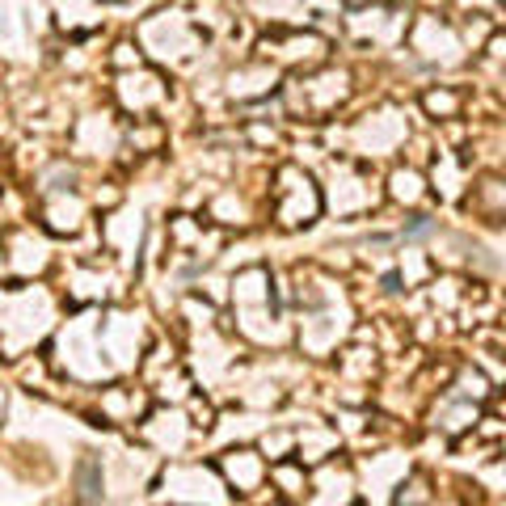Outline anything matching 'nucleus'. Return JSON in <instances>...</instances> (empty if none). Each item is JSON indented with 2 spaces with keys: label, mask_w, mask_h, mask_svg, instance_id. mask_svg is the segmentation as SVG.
I'll use <instances>...</instances> for the list:
<instances>
[{
  "label": "nucleus",
  "mask_w": 506,
  "mask_h": 506,
  "mask_svg": "<svg viewBox=\"0 0 506 506\" xmlns=\"http://www.w3.org/2000/svg\"><path fill=\"white\" fill-rule=\"evenodd\" d=\"M93 469H98L93 460L80 464V498H85V502H93V498H98V490H93Z\"/></svg>",
  "instance_id": "1"
}]
</instances>
